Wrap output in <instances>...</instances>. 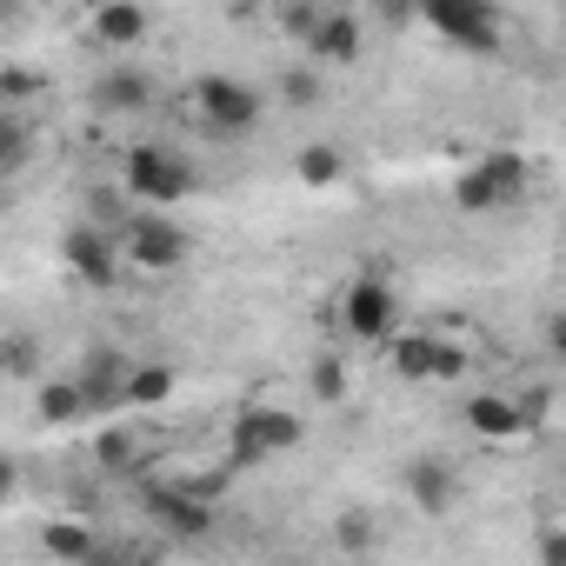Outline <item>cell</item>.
Here are the masks:
<instances>
[{
  "instance_id": "1",
  "label": "cell",
  "mask_w": 566,
  "mask_h": 566,
  "mask_svg": "<svg viewBox=\"0 0 566 566\" xmlns=\"http://www.w3.org/2000/svg\"><path fill=\"white\" fill-rule=\"evenodd\" d=\"M127 193L140 207H174V200L193 193V167L174 147H134L127 154Z\"/></svg>"
},
{
  "instance_id": "2",
  "label": "cell",
  "mask_w": 566,
  "mask_h": 566,
  "mask_svg": "<svg viewBox=\"0 0 566 566\" xmlns=\"http://www.w3.org/2000/svg\"><path fill=\"white\" fill-rule=\"evenodd\" d=\"M520 193H526V160L520 154H486L480 167H467L453 180L460 213H493V207H513Z\"/></svg>"
},
{
  "instance_id": "3",
  "label": "cell",
  "mask_w": 566,
  "mask_h": 566,
  "mask_svg": "<svg viewBox=\"0 0 566 566\" xmlns=\"http://www.w3.org/2000/svg\"><path fill=\"white\" fill-rule=\"evenodd\" d=\"M193 114H200L213 134H247V127H260L266 101H260V87H247V81H233V74H207V81L193 87Z\"/></svg>"
},
{
  "instance_id": "4",
  "label": "cell",
  "mask_w": 566,
  "mask_h": 566,
  "mask_svg": "<svg viewBox=\"0 0 566 566\" xmlns=\"http://www.w3.org/2000/svg\"><path fill=\"white\" fill-rule=\"evenodd\" d=\"M427 28L447 34L467 54H493L500 48V14L486 8V0H427Z\"/></svg>"
},
{
  "instance_id": "5",
  "label": "cell",
  "mask_w": 566,
  "mask_h": 566,
  "mask_svg": "<svg viewBox=\"0 0 566 566\" xmlns=\"http://www.w3.org/2000/svg\"><path fill=\"white\" fill-rule=\"evenodd\" d=\"M301 440H307V427H301V413H287V407H247L240 427H233V453H240V460L294 453Z\"/></svg>"
},
{
  "instance_id": "6",
  "label": "cell",
  "mask_w": 566,
  "mask_h": 566,
  "mask_svg": "<svg viewBox=\"0 0 566 566\" xmlns=\"http://www.w3.org/2000/svg\"><path fill=\"white\" fill-rule=\"evenodd\" d=\"M187 253H193V240H187V227H174L167 213H134V220H127V260H134V266L174 273Z\"/></svg>"
},
{
  "instance_id": "7",
  "label": "cell",
  "mask_w": 566,
  "mask_h": 566,
  "mask_svg": "<svg viewBox=\"0 0 566 566\" xmlns=\"http://www.w3.org/2000/svg\"><path fill=\"white\" fill-rule=\"evenodd\" d=\"M340 321H347L354 340H387L394 321H400V301H394V287H387L380 273H360L354 287H347V301H340Z\"/></svg>"
},
{
  "instance_id": "8",
  "label": "cell",
  "mask_w": 566,
  "mask_h": 566,
  "mask_svg": "<svg viewBox=\"0 0 566 566\" xmlns=\"http://www.w3.org/2000/svg\"><path fill=\"white\" fill-rule=\"evenodd\" d=\"M394 367L407 380H460L467 374V354L447 347V340H433V334H407V340H394Z\"/></svg>"
},
{
  "instance_id": "9",
  "label": "cell",
  "mask_w": 566,
  "mask_h": 566,
  "mask_svg": "<svg viewBox=\"0 0 566 566\" xmlns=\"http://www.w3.org/2000/svg\"><path fill=\"white\" fill-rule=\"evenodd\" d=\"M140 500H147V513H154L174 539H200V533L213 526V506L193 500V493H180V486H140Z\"/></svg>"
},
{
  "instance_id": "10",
  "label": "cell",
  "mask_w": 566,
  "mask_h": 566,
  "mask_svg": "<svg viewBox=\"0 0 566 566\" xmlns=\"http://www.w3.org/2000/svg\"><path fill=\"white\" fill-rule=\"evenodd\" d=\"M407 500L420 506V513H453L460 506V480H453V467L447 460H433V453H420V460H407Z\"/></svg>"
},
{
  "instance_id": "11",
  "label": "cell",
  "mask_w": 566,
  "mask_h": 566,
  "mask_svg": "<svg viewBox=\"0 0 566 566\" xmlns=\"http://www.w3.org/2000/svg\"><path fill=\"white\" fill-rule=\"evenodd\" d=\"M94 107L101 114H147L154 107V74L147 67H107L94 81Z\"/></svg>"
},
{
  "instance_id": "12",
  "label": "cell",
  "mask_w": 566,
  "mask_h": 566,
  "mask_svg": "<svg viewBox=\"0 0 566 566\" xmlns=\"http://www.w3.org/2000/svg\"><path fill=\"white\" fill-rule=\"evenodd\" d=\"M127 360L120 354H87L81 360V374H74V387H81V407L87 413H107V407H120V387H127Z\"/></svg>"
},
{
  "instance_id": "13",
  "label": "cell",
  "mask_w": 566,
  "mask_h": 566,
  "mask_svg": "<svg viewBox=\"0 0 566 566\" xmlns=\"http://www.w3.org/2000/svg\"><path fill=\"white\" fill-rule=\"evenodd\" d=\"M360 48H367V34H360L354 14H321V28H314V41H307V54L327 61V67H354Z\"/></svg>"
},
{
  "instance_id": "14",
  "label": "cell",
  "mask_w": 566,
  "mask_h": 566,
  "mask_svg": "<svg viewBox=\"0 0 566 566\" xmlns=\"http://www.w3.org/2000/svg\"><path fill=\"white\" fill-rule=\"evenodd\" d=\"M67 266L81 273V280H94V287H114V240L101 233V227H74L67 233Z\"/></svg>"
},
{
  "instance_id": "15",
  "label": "cell",
  "mask_w": 566,
  "mask_h": 566,
  "mask_svg": "<svg viewBox=\"0 0 566 566\" xmlns=\"http://www.w3.org/2000/svg\"><path fill=\"white\" fill-rule=\"evenodd\" d=\"M467 427H473L480 440H513L526 420H520V400H506V394H473V400H467Z\"/></svg>"
},
{
  "instance_id": "16",
  "label": "cell",
  "mask_w": 566,
  "mask_h": 566,
  "mask_svg": "<svg viewBox=\"0 0 566 566\" xmlns=\"http://www.w3.org/2000/svg\"><path fill=\"white\" fill-rule=\"evenodd\" d=\"M94 41L101 48H140L147 41V14L140 8H120V0H114V8H94Z\"/></svg>"
},
{
  "instance_id": "17",
  "label": "cell",
  "mask_w": 566,
  "mask_h": 566,
  "mask_svg": "<svg viewBox=\"0 0 566 566\" xmlns=\"http://www.w3.org/2000/svg\"><path fill=\"white\" fill-rule=\"evenodd\" d=\"M34 413H41L48 427L87 420V407H81V387H74V380H41V394H34Z\"/></svg>"
},
{
  "instance_id": "18",
  "label": "cell",
  "mask_w": 566,
  "mask_h": 566,
  "mask_svg": "<svg viewBox=\"0 0 566 566\" xmlns=\"http://www.w3.org/2000/svg\"><path fill=\"white\" fill-rule=\"evenodd\" d=\"M0 380H41V340L34 334H0Z\"/></svg>"
},
{
  "instance_id": "19",
  "label": "cell",
  "mask_w": 566,
  "mask_h": 566,
  "mask_svg": "<svg viewBox=\"0 0 566 566\" xmlns=\"http://www.w3.org/2000/svg\"><path fill=\"white\" fill-rule=\"evenodd\" d=\"M34 160V127L21 114H0V174H21Z\"/></svg>"
},
{
  "instance_id": "20",
  "label": "cell",
  "mask_w": 566,
  "mask_h": 566,
  "mask_svg": "<svg viewBox=\"0 0 566 566\" xmlns=\"http://www.w3.org/2000/svg\"><path fill=\"white\" fill-rule=\"evenodd\" d=\"M167 394H174V367H134L127 387H120L127 407H154V400H167Z\"/></svg>"
},
{
  "instance_id": "21",
  "label": "cell",
  "mask_w": 566,
  "mask_h": 566,
  "mask_svg": "<svg viewBox=\"0 0 566 566\" xmlns=\"http://www.w3.org/2000/svg\"><path fill=\"white\" fill-rule=\"evenodd\" d=\"M94 546H101V539H94L87 526H74V520H54V526H48V553H54V559H74V566H81Z\"/></svg>"
},
{
  "instance_id": "22",
  "label": "cell",
  "mask_w": 566,
  "mask_h": 566,
  "mask_svg": "<svg viewBox=\"0 0 566 566\" xmlns=\"http://www.w3.org/2000/svg\"><path fill=\"white\" fill-rule=\"evenodd\" d=\"M301 180H314V187L340 180V154H334V147H307V154H301Z\"/></svg>"
},
{
  "instance_id": "23",
  "label": "cell",
  "mask_w": 566,
  "mask_h": 566,
  "mask_svg": "<svg viewBox=\"0 0 566 566\" xmlns=\"http://www.w3.org/2000/svg\"><path fill=\"white\" fill-rule=\"evenodd\" d=\"M101 460L107 467H134V480H140V440L134 433H101Z\"/></svg>"
},
{
  "instance_id": "24",
  "label": "cell",
  "mask_w": 566,
  "mask_h": 566,
  "mask_svg": "<svg viewBox=\"0 0 566 566\" xmlns=\"http://www.w3.org/2000/svg\"><path fill=\"white\" fill-rule=\"evenodd\" d=\"M280 101H287V107H307V101H321V81H314L307 67H287V74H280Z\"/></svg>"
},
{
  "instance_id": "25",
  "label": "cell",
  "mask_w": 566,
  "mask_h": 566,
  "mask_svg": "<svg viewBox=\"0 0 566 566\" xmlns=\"http://www.w3.org/2000/svg\"><path fill=\"white\" fill-rule=\"evenodd\" d=\"M314 394H321V400H340V394H347V367H340V360H321V367H314Z\"/></svg>"
},
{
  "instance_id": "26",
  "label": "cell",
  "mask_w": 566,
  "mask_h": 566,
  "mask_svg": "<svg viewBox=\"0 0 566 566\" xmlns=\"http://www.w3.org/2000/svg\"><path fill=\"white\" fill-rule=\"evenodd\" d=\"M334 533H340V546H374V520H367V513H347Z\"/></svg>"
},
{
  "instance_id": "27",
  "label": "cell",
  "mask_w": 566,
  "mask_h": 566,
  "mask_svg": "<svg viewBox=\"0 0 566 566\" xmlns=\"http://www.w3.org/2000/svg\"><path fill=\"white\" fill-rule=\"evenodd\" d=\"M280 28H287V34H301V41H314V28H321V8H287V14H280Z\"/></svg>"
},
{
  "instance_id": "28",
  "label": "cell",
  "mask_w": 566,
  "mask_h": 566,
  "mask_svg": "<svg viewBox=\"0 0 566 566\" xmlns=\"http://www.w3.org/2000/svg\"><path fill=\"white\" fill-rule=\"evenodd\" d=\"M539 553H546V566H566V546H559V533H539Z\"/></svg>"
},
{
  "instance_id": "29",
  "label": "cell",
  "mask_w": 566,
  "mask_h": 566,
  "mask_svg": "<svg viewBox=\"0 0 566 566\" xmlns=\"http://www.w3.org/2000/svg\"><path fill=\"white\" fill-rule=\"evenodd\" d=\"M8 493H14V467H8V460H0V500H8Z\"/></svg>"
}]
</instances>
